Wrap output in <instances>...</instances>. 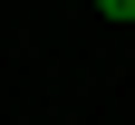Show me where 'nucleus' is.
<instances>
[{
    "label": "nucleus",
    "mask_w": 135,
    "mask_h": 125,
    "mask_svg": "<svg viewBox=\"0 0 135 125\" xmlns=\"http://www.w3.org/2000/svg\"><path fill=\"white\" fill-rule=\"evenodd\" d=\"M97 10H106V19H135V0H97Z\"/></svg>",
    "instance_id": "obj_1"
}]
</instances>
